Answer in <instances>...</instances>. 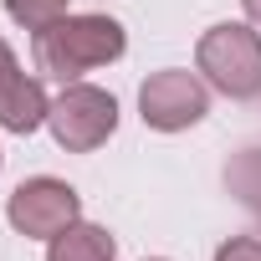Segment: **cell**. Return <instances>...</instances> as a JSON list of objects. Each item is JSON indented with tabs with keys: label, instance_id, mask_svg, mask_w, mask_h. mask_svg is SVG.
<instances>
[{
	"label": "cell",
	"instance_id": "2",
	"mask_svg": "<svg viewBox=\"0 0 261 261\" xmlns=\"http://www.w3.org/2000/svg\"><path fill=\"white\" fill-rule=\"evenodd\" d=\"M195 67L205 72V82L236 102L261 97V31H251L246 21H220L200 36L195 46Z\"/></svg>",
	"mask_w": 261,
	"mask_h": 261
},
{
	"label": "cell",
	"instance_id": "11",
	"mask_svg": "<svg viewBox=\"0 0 261 261\" xmlns=\"http://www.w3.org/2000/svg\"><path fill=\"white\" fill-rule=\"evenodd\" d=\"M241 6H246V16H251V21L261 26V0H241Z\"/></svg>",
	"mask_w": 261,
	"mask_h": 261
},
{
	"label": "cell",
	"instance_id": "9",
	"mask_svg": "<svg viewBox=\"0 0 261 261\" xmlns=\"http://www.w3.org/2000/svg\"><path fill=\"white\" fill-rule=\"evenodd\" d=\"M67 6L72 0H6V16L16 26H26V31H46V26H57L67 16Z\"/></svg>",
	"mask_w": 261,
	"mask_h": 261
},
{
	"label": "cell",
	"instance_id": "8",
	"mask_svg": "<svg viewBox=\"0 0 261 261\" xmlns=\"http://www.w3.org/2000/svg\"><path fill=\"white\" fill-rule=\"evenodd\" d=\"M225 190H230L246 210L261 215V144L230 154V164H225Z\"/></svg>",
	"mask_w": 261,
	"mask_h": 261
},
{
	"label": "cell",
	"instance_id": "4",
	"mask_svg": "<svg viewBox=\"0 0 261 261\" xmlns=\"http://www.w3.org/2000/svg\"><path fill=\"white\" fill-rule=\"evenodd\" d=\"M210 113V92L195 72H179V67H164V72H149L144 87H139V118L159 134H179V128H195L200 118Z\"/></svg>",
	"mask_w": 261,
	"mask_h": 261
},
{
	"label": "cell",
	"instance_id": "6",
	"mask_svg": "<svg viewBox=\"0 0 261 261\" xmlns=\"http://www.w3.org/2000/svg\"><path fill=\"white\" fill-rule=\"evenodd\" d=\"M46 113H51V102H46L41 82L26 77L16 51L0 41V128H11V134H36L46 123Z\"/></svg>",
	"mask_w": 261,
	"mask_h": 261
},
{
	"label": "cell",
	"instance_id": "7",
	"mask_svg": "<svg viewBox=\"0 0 261 261\" xmlns=\"http://www.w3.org/2000/svg\"><path fill=\"white\" fill-rule=\"evenodd\" d=\"M113 256H118L113 236L102 225H87V220H77L62 236H51V251H46V261H113Z\"/></svg>",
	"mask_w": 261,
	"mask_h": 261
},
{
	"label": "cell",
	"instance_id": "5",
	"mask_svg": "<svg viewBox=\"0 0 261 261\" xmlns=\"http://www.w3.org/2000/svg\"><path fill=\"white\" fill-rule=\"evenodd\" d=\"M6 215H11V225H16L21 236L51 241V236H62L67 225H77V220H82V200H77V190H72L67 179L36 174V179L16 185V195H11Z\"/></svg>",
	"mask_w": 261,
	"mask_h": 261
},
{
	"label": "cell",
	"instance_id": "3",
	"mask_svg": "<svg viewBox=\"0 0 261 261\" xmlns=\"http://www.w3.org/2000/svg\"><path fill=\"white\" fill-rule=\"evenodd\" d=\"M46 128L67 154H92L118 128V97L92 87V82H67L62 97L51 102V113H46Z\"/></svg>",
	"mask_w": 261,
	"mask_h": 261
},
{
	"label": "cell",
	"instance_id": "1",
	"mask_svg": "<svg viewBox=\"0 0 261 261\" xmlns=\"http://www.w3.org/2000/svg\"><path fill=\"white\" fill-rule=\"evenodd\" d=\"M128 51V36L113 16H62L57 26L36 31V67L46 77L77 82L92 67H108Z\"/></svg>",
	"mask_w": 261,
	"mask_h": 261
},
{
	"label": "cell",
	"instance_id": "10",
	"mask_svg": "<svg viewBox=\"0 0 261 261\" xmlns=\"http://www.w3.org/2000/svg\"><path fill=\"white\" fill-rule=\"evenodd\" d=\"M215 261H261V241H256V236H230V241L215 251Z\"/></svg>",
	"mask_w": 261,
	"mask_h": 261
}]
</instances>
